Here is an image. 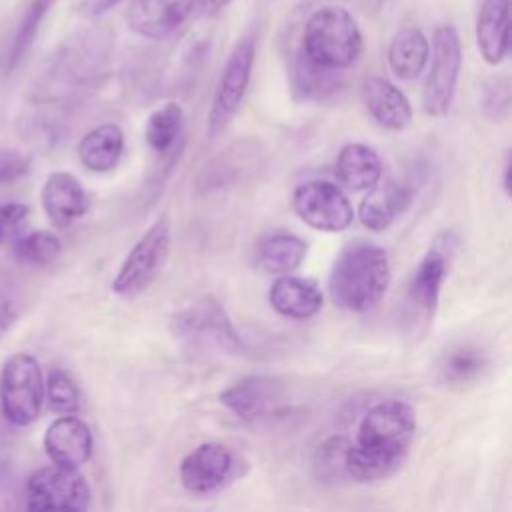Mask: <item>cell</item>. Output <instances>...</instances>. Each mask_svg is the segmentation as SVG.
Wrapping results in <instances>:
<instances>
[{
  "label": "cell",
  "instance_id": "obj_1",
  "mask_svg": "<svg viewBox=\"0 0 512 512\" xmlns=\"http://www.w3.org/2000/svg\"><path fill=\"white\" fill-rule=\"evenodd\" d=\"M416 432L414 408L398 398H388L362 416L356 440L346 452L348 480L378 482L390 478L408 456Z\"/></svg>",
  "mask_w": 512,
  "mask_h": 512
},
{
  "label": "cell",
  "instance_id": "obj_2",
  "mask_svg": "<svg viewBox=\"0 0 512 512\" xmlns=\"http://www.w3.org/2000/svg\"><path fill=\"white\" fill-rule=\"evenodd\" d=\"M388 286L390 260L386 250L362 240L340 250L328 276V294L332 302L354 314H364L376 308Z\"/></svg>",
  "mask_w": 512,
  "mask_h": 512
},
{
  "label": "cell",
  "instance_id": "obj_3",
  "mask_svg": "<svg viewBox=\"0 0 512 512\" xmlns=\"http://www.w3.org/2000/svg\"><path fill=\"white\" fill-rule=\"evenodd\" d=\"M364 40L354 16L340 6H324L304 26L302 54L314 64L340 72L362 54Z\"/></svg>",
  "mask_w": 512,
  "mask_h": 512
},
{
  "label": "cell",
  "instance_id": "obj_4",
  "mask_svg": "<svg viewBox=\"0 0 512 512\" xmlns=\"http://www.w3.org/2000/svg\"><path fill=\"white\" fill-rule=\"evenodd\" d=\"M44 404V376L38 360L28 352L6 358L0 370V410L14 426H30Z\"/></svg>",
  "mask_w": 512,
  "mask_h": 512
},
{
  "label": "cell",
  "instance_id": "obj_5",
  "mask_svg": "<svg viewBox=\"0 0 512 512\" xmlns=\"http://www.w3.org/2000/svg\"><path fill=\"white\" fill-rule=\"evenodd\" d=\"M172 246V228L166 216L154 220V224L140 236L124 258L118 274L112 280V292L122 298H134L142 294L162 272Z\"/></svg>",
  "mask_w": 512,
  "mask_h": 512
},
{
  "label": "cell",
  "instance_id": "obj_6",
  "mask_svg": "<svg viewBox=\"0 0 512 512\" xmlns=\"http://www.w3.org/2000/svg\"><path fill=\"white\" fill-rule=\"evenodd\" d=\"M254 58H256V36L250 32L242 40H238V44L230 52L220 72L212 106L208 112V120H206L208 138L220 136L228 128V124L236 118L250 84Z\"/></svg>",
  "mask_w": 512,
  "mask_h": 512
},
{
  "label": "cell",
  "instance_id": "obj_7",
  "mask_svg": "<svg viewBox=\"0 0 512 512\" xmlns=\"http://www.w3.org/2000/svg\"><path fill=\"white\" fill-rule=\"evenodd\" d=\"M462 46L452 24H440L432 38V64L422 86V108L428 116H446L458 86Z\"/></svg>",
  "mask_w": 512,
  "mask_h": 512
},
{
  "label": "cell",
  "instance_id": "obj_8",
  "mask_svg": "<svg viewBox=\"0 0 512 512\" xmlns=\"http://www.w3.org/2000/svg\"><path fill=\"white\" fill-rule=\"evenodd\" d=\"M24 500L26 508L32 512H82L90 506V486L78 468L50 464L28 476Z\"/></svg>",
  "mask_w": 512,
  "mask_h": 512
},
{
  "label": "cell",
  "instance_id": "obj_9",
  "mask_svg": "<svg viewBox=\"0 0 512 512\" xmlns=\"http://www.w3.org/2000/svg\"><path fill=\"white\" fill-rule=\"evenodd\" d=\"M292 208L296 216L318 232H342L354 220L348 196L330 180H308L294 188Z\"/></svg>",
  "mask_w": 512,
  "mask_h": 512
},
{
  "label": "cell",
  "instance_id": "obj_10",
  "mask_svg": "<svg viewBox=\"0 0 512 512\" xmlns=\"http://www.w3.org/2000/svg\"><path fill=\"white\" fill-rule=\"evenodd\" d=\"M454 236L450 232L434 238L422 260L412 272L406 290V304L416 322H430L438 308L440 290L448 276L450 268V252H452Z\"/></svg>",
  "mask_w": 512,
  "mask_h": 512
},
{
  "label": "cell",
  "instance_id": "obj_11",
  "mask_svg": "<svg viewBox=\"0 0 512 512\" xmlns=\"http://www.w3.org/2000/svg\"><path fill=\"white\" fill-rule=\"evenodd\" d=\"M172 328L178 338L192 344H212L230 354L244 352V344L236 334L228 314L212 298H204L176 314L172 320Z\"/></svg>",
  "mask_w": 512,
  "mask_h": 512
},
{
  "label": "cell",
  "instance_id": "obj_12",
  "mask_svg": "<svg viewBox=\"0 0 512 512\" xmlns=\"http://www.w3.org/2000/svg\"><path fill=\"white\" fill-rule=\"evenodd\" d=\"M286 384L274 376H246L220 392V404L248 424H258L280 412L286 402Z\"/></svg>",
  "mask_w": 512,
  "mask_h": 512
},
{
  "label": "cell",
  "instance_id": "obj_13",
  "mask_svg": "<svg viewBox=\"0 0 512 512\" xmlns=\"http://www.w3.org/2000/svg\"><path fill=\"white\" fill-rule=\"evenodd\" d=\"M234 452L216 440L192 448L178 466V478L190 494H212L224 488L234 476Z\"/></svg>",
  "mask_w": 512,
  "mask_h": 512
},
{
  "label": "cell",
  "instance_id": "obj_14",
  "mask_svg": "<svg viewBox=\"0 0 512 512\" xmlns=\"http://www.w3.org/2000/svg\"><path fill=\"white\" fill-rule=\"evenodd\" d=\"M44 450L52 464L80 468L92 456V432L76 414H60L44 432Z\"/></svg>",
  "mask_w": 512,
  "mask_h": 512
},
{
  "label": "cell",
  "instance_id": "obj_15",
  "mask_svg": "<svg viewBox=\"0 0 512 512\" xmlns=\"http://www.w3.org/2000/svg\"><path fill=\"white\" fill-rule=\"evenodd\" d=\"M196 0H130L126 20L132 32L148 40L174 34L192 12Z\"/></svg>",
  "mask_w": 512,
  "mask_h": 512
},
{
  "label": "cell",
  "instance_id": "obj_16",
  "mask_svg": "<svg viewBox=\"0 0 512 512\" xmlns=\"http://www.w3.org/2000/svg\"><path fill=\"white\" fill-rule=\"evenodd\" d=\"M42 208L56 228H68L88 212V192L72 172H52L42 186Z\"/></svg>",
  "mask_w": 512,
  "mask_h": 512
},
{
  "label": "cell",
  "instance_id": "obj_17",
  "mask_svg": "<svg viewBox=\"0 0 512 512\" xmlns=\"http://www.w3.org/2000/svg\"><path fill=\"white\" fill-rule=\"evenodd\" d=\"M360 96L370 118L384 130L400 132L412 122V106L406 94L382 76H370L360 86Z\"/></svg>",
  "mask_w": 512,
  "mask_h": 512
},
{
  "label": "cell",
  "instance_id": "obj_18",
  "mask_svg": "<svg viewBox=\"0 0 512 512\" xmlns=\"http://www.w3.org/2000/svg\"><path fill=\"white\" fill-rule=\"evenodd\" d=\"M414 188L406 182L386 180L366 190L358 206V218L370 232L388 230L412 204Z\"/></svg>",
  "mask_w": 512,
  "mask_h": 512
},
{
  "label": "cell",
  "instance_id": "obj_19",
  "mask_svg": "<svg viewBox=\"0 0 512 512\" xmlns=\"http://www.w3.org/2000/svg\"><path fill=\"white\" fill-rule=\"evenodd\" d=\"M268 302L272 310H276L280 316L292 320H308L322 310L324 296L312 280L294 276L290 272L280 274L272 282L268 290Z\"/></svg>",
  "mask_w": 512,
  "mask_h": 512
},
{
  "label": "cell",
  "instance_id": "obj_20",
  "mask_svg": "<svg viewBox=\"0 0 512 512\" xmlns=\"http://www.w3.org/2000/svg\"><path fill=\"white\" fill-rule=\"evenodd\" d=\"M334 172L346 190L366 192L382 180V160L372 146L348 142L336 154Z\"/></svg>",
  "mask_w": 512,
  "mask_h": 512
},
{
  "label": "cell",
  "instance_id": "obj_21",
  "mask_svg": "<svg viewBox=\"0 0 512 512\" xmlns=\"http://www.w3.org/2000/svg\"><path fill=\"white\" fill-rule=\"evenodd\" d=\"M508 24V0H482L476 18V44L490 66L500 64L508 54Z\"/></svg>",
  "mask_w": 512,
  "mask_h": 512
},
{
  "label": "cell",
  "instance_id": "obj_22",
  "mask_svg": "<svg viewBox=\"0 0 512 512\" xmlns=\"http://www.w3.org/2000/svg\"><path fill=\"white\" fill-rule=\"evenodd\" d=\"M306 252L308 244L300 236L276 230L258 240L254 258L260 270H264L266 274L280 276L298 270L306 258Z\"/></svg>",
  "mask_w": 512,
  "mask_h": 512
},
{
  "label": "cell",
  "instance_id": "obj_23",
  "mask_svg": "<svg viewBox=\"0 0 512 512\" xmlns=\"http://www.w3.org/2000/svg\"><path fill=\"white\" fill-rule=\"evenodd\" d=\"M430 60V42L418 26L400 28L388 46V64L396 78H418Z\"/></svg>",
  "mask_w": 512,
  "mask_h": 512
},
{
  "label": "cell",
  "instance_id": "obj_24",
  "mask_svg": "<svg viewBox=\"0 0 512 512\" xmlns=\"http://www.w3.org/2000/svg\"><path fill=\"white\" fill-rule=\"evenodd\" d=\"M124 152V132L118 124L106 122L86 132L78 144V158L90 172H110Z\"/></svg>",
  "mask_w": 512,
  "mask_h": 512
},
{
  "label": "cell",
  "instance_id": "obj_25",
  "mask_svg": "<svg viewBox=\"0 0 512 512\" xmlns=\"http://www.w3.org/2000/svg\"><path fill=\"white\" fill-rule=\"evenodd\" d=\"M184 126V112L178 102H164L150 112L144 124L146 144L156 154H166L178 140Z\"/></svg>",
  "mask_w": 512,
  "mask_h": 512
},
{
  "label": "cell",
  "instance_id": "obj_26",
  "mask_svg": "<svg viewBox=\"0 0 512 512\" xmlns=\"http://www.w3.org/2000/svg\"><path fill=\"white\" fill-rule=\"evenodd\" d=\"M488 364L486 354L476 346H454L446 350V354L440 358L438 374L442 382L452 386H462L472 380H476Z\"/></svg>",
  "mask_w": 512,
  "mask_h": 512
},
{
  "label": "cell",
  "instance_id": "obj_27",
  "mask_svg": "<svg viewBox=\"0 0 512 512\" xmlns=\"http://www.w3.org/2000/svg\"><path fill=\"white\" fill-rule=\"evenodd\" d=\"M12 250L18 262L34 268H44L60 256L62 244L54 232L34 230L30 234H24L12 240Z\"/></svg>",
  "mask_w": 512,
  "mask_h": 512
},
{
  "label": "cell",
  "instance_id": "obj_28",
  "mask_svg": "<svg viewBox=\"0 0 512 512\" xmlns=\"http://www.w3.org/2000/svg\"><path fill=\"white\" fill-rule=\"evenodd\" d=\"M52 4H54V0H32L26 6V10L16 26L10 50H8V70H14L22 62V58L28 54L30 46L36 40L40 26H42V20L46 18Z\"/></svg>",
  "mask_w": 512,
  "mask_h": 512
},
{
  "label": "cell",
  "instance_id": "obj_29",
  "mask_svg": "<svg viewBox=\"0 0 512 512\" xmlns=\"http://www.w3.org/2000/svg\"><path fill=\"white\" fill-rule=\"evenodd\" d=\"M350 438L344 434H334L326 438L314 452V474L322 482H340L348 480L346 472V452Z\"/></svg>",
  "mask_w": 512,
  "mask_h": 512
},
{
  "label": "cell",
  "instance_id": "obj_30",
  "mask_svg": "<svg viewBox=\"0 0 512 512\" xmlns=\"http://www.w3.org/2000/svg\"><path fill=\"white\" fill-rule=\"evenodd\" d=\"M44 400L54 414H76L80 410V390L64 368H52L44 380Z\"/></svg>",
  "mask_w": 512,
  "mask_h": 512
},
{
  "label": "cell",
  "instance_id": "obj_31",
  "mask_svg": "<svg viewBox=\"0 0 512 512\" xmlns=\"http://www.w3.org/2000/svg\"><path fill=\"white\" fill-rule=\"evenodd\" d=\"M294 86L304 98L318 96L326 88L334 86V70L322 68L314 64L310 58H306L304 54H300L294 66Z\"/></svg>",
  "mask_w": 512,
  "mask_h": 512
},
{
  "label": "cell",
  "instance_id": "obj_32",
  "mask_svg": "<svg viewBox=\"0 0 512 512\" xmlns=\"http://www.w3.org/2000/svg\"><path fill=\"white\" fill-rule=\"evenodd\" d=\"M482 110L494 122H502L510 114V84L506 78H494L484 88Z\"/></svg>",
  "mask_w": 512,
  "mask_h": 512
},
{
  "label": "cell",
  "instance_id": "obj_33",
  "mask_svg": "<svg viewBox=\"0 0 512 512\" xmlns=\"http://www.w3.org/2000/svg\"><path fill=\"white\" fill-rule=\"evenodd\" d=\"M28 216H30L28 204H22V202L2 204L0 206V244L16 240Z\"/></svg>",
  "mask_w": 512,
  "mask_h": 512
},
{
  "label": "cell",
  "instance_id": "obj_34",
  "mask_svg": "<svg viewBox=\"0 0 512 512\" xmlns=\"http://www.w3.org/2000/svg\"><path fill=\"white\" fill-rule=\"evenodd\" d=\"M32 160L16 150H0V186L12 184L30 172Z\"/></svg>",
  "mask_w": 512,
  "mask_h": 512
},
{
  "label": "cell",
  "instance_id": "obj_35",
  "mask_svg": "<svg viewBox=\"0 0 512 512\" xmlns=\"http://www.w3.org/2000/svg\"><path fill=\"white\" fill-rule=\"evenodd\" d=\"M120 0H86L80 6V12L88 18H96L102 16L104 12H108L112 6H116Z\"/></svg>",
  "mask_w": 512,
  "mask_h": 512
},
{
  "label": "cell",
  "instance_id": "obj_36",
  "mask_svg": "<svg viewBox=\"0 0 512 512\" xmlns=\"http://www.w3.org/2000/svg\"><path fill=\"white\" fill-rule=\"evenodd\" d=\"M14 472V460L12 454L0 446V490H4L12 478Z\"/></svg>",
  "mask_w": 512,
  "mask_h": 512
},
{
  "label": "cell",
  "instance_id": "obj_37",
  "mask_svg": "<svg viewBox=\"0 0 512 512\" xmlns=\"http://www.w3.org/2000/svg\"><path fill=\"white\" fill-rule=\"evenodd\" d=\"M510 180H512V156L510 150H506L504 154V162H502V190L506 196H510Z\"/></svg>",
  "mask_w": 512,
  "mask_h": 512
},
{
  "label": "cell",
  "instance_id": "obj_38",
  "mask_svg": "<svg viewBox=\"0 0 512 512\" xmlns=\"http://www.w3.org/2000/svg\"><path fill=\"white\" fill-rule=\"evenodd\" d=\"M230 2H232V0H200V4H202V8H204V12H206L208 16L218 14V12H220V10H224Z\"/></svg>",
  "mask_w": 512,
  "mask_h": 512
}]
</instances>
